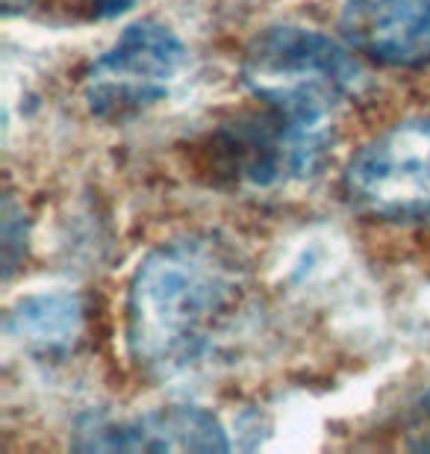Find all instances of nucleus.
<instances>
[{
  "instance_id": "obj_4",
  "label": "nucleus",
  "mask_w": 430,
  "mask_h": 454,
  "mask_svg": "<svg viewBox=\"0 0 430 454\" xmlns=\"http://www.w3.org/2000/svg\"><path fill=\"white\" fill-rule=\"evenodd\" d=\"M186 44L171 27L142 18L91 62L83 80L89 113L100 121H127L166 101L186 68Z\"/></svg>"
},
{
  "instance_id": "obj_10",
  "label": "nucleus",
  "mask_w": 430,
  "mask_h": 454,
  "mask_svg": "<svg viewBox=\"0 0 430 454\" xmlns=\"http://www.w3.org/2000/svg\"><path fill=\"white\" fill-rule=\"evenodd\" d=\"M416 440H410V446L413 449H430V389L427 393L418 398V404H416Z\"/></svg>"
},
{
  "instance_id": "obj_1",
  "label": "nucleus",
  "mask_w": 430,
  "mask_h": 454,
  "mask_svg": "<svg viewBox=\"0 0 430 454\" xmlns=\"http://www.w3.org/2000/svg\"><path fill=\"white\" fill-rule=\"evenodd\" d=\"M248 262L224 236L192 231L160 242L127 280L124 342L148 378H177L209 357L239 310Z\"/></svg>"
},
{
  "instance_id": "obj_7",
  "label": "nucleus",
  "mask_w": 430,
  "mask_h": 454,
  "mask_svg": "<svg viewBox=\"0 0 430 454\" xmlns=\"http://www.w3.org/2000/svg\"><path fill=\"white\" fill-rule=\"evenodd\" d=\"M340 39L374 66L430 68V0H345Z\"/></svg>"
},
{
  "instance_id": "obj_2",
  "label": "nucleus",
  "mask_w": 430,
  "mask_h": 454,
  "mask_svg": "<svg viewBox=\"0 0 430 454\" xmlns=\"http://www.w3.org/2000/svg\"><path fill=\"white\" fill-rule=\"evenodd\" d=\"M345 42L301 24H271L251 35L239 80L269 110L307 124H333L360 92L363 71Z\"/></svg>"
},
{
  "instance_id": "obj_3",
  "label": "nucleus",
  "mask_w": 430,
  "mask_h": 454,
  "mask_svg": "<svg viewBox=\"0 0 430 454\" xmlns=\"http://www.w3.org/2000/svg\"><path fill=\"white\" fill-rule=\"evenodd\" d=\"M340 192L365 219L430 222V118H404L363 142L345 162Z\"/></svg>"
},
{
  "instance_id": "obj_8",
  "label": "nucleus",
  "mask_w": 430,
  "mask_h": 454,
  "mask_svg": "<svg viewBox=\"0 0 430 454\" xmlns=\"http://www.w3.org/2000/svg\"><path fill=\"white\" fill-rule=\"evenodd\" d=\"M83 298L68 289L24 295L9 307L4 331L18 348L35 357H66L83 337Z\"/></svg>"
},
{
  "instance_id": "obj_5",
  "label": "nucleus",
  "mask_w": 430,
  "mask_h": 454,
  "mask_svg": "<svg viewBox=\"0 0 430 454\" xmlns=\"http://www.w3.org/2000/svg\"><path fill=\"white\" fill-rule=\"evenodd\" d=\"M336 124H307L262 106L260 115H245L218 127L213 160L231 180L251 189L286 186L313 177L324 166Z\"/></svg>"
},
{
  "instance_id": "obj_9",
  "label": "nucleus",
  "mask_w": 430,
  "mask_h": 454,
  "mask_svg": "<svg viewBox=\"0 0 430 454\" xmlns=\"http://www.w3.org/2000/svg\"><path fill=\"white\" fill-rule=\"evenodd\" d=\"M27 224H24V210H18L12 198H6L4 207V275L6 280L12 278L18 260H24L27 251Z\"/></svg>"
},
{
  "instance_id": "obj_6",
  "label": "nucleus",
  "mask_w": 430,
  "mask_h": 454,
  "mask_svg": "<svg viewBox=\"0 0 430 454\" xmlns=\"http://www.w3.org/2000/svg\"><path fill=\"white\" fill-rule=\"evenodd\" d=\"M77 451H227L224 425L204 407L168 404L136 416H83L74 428Z\"/></svg>"
},
{
  "instance_id": "obj_11",
  "label": "nucleus",
  "mask_w": 430,
  "mask_h": 454,
  "mask_svg": "<svg viewBox=\"0 0 430 454\" xmlns=\"http://www.w3.org/2000/svg\"><path fill=\"white\" fill-rule=\"evenodd\" d=\"M136 0H91V18L95 21H113V18L124 15Z\"/></svg>"
}]
</instances>
